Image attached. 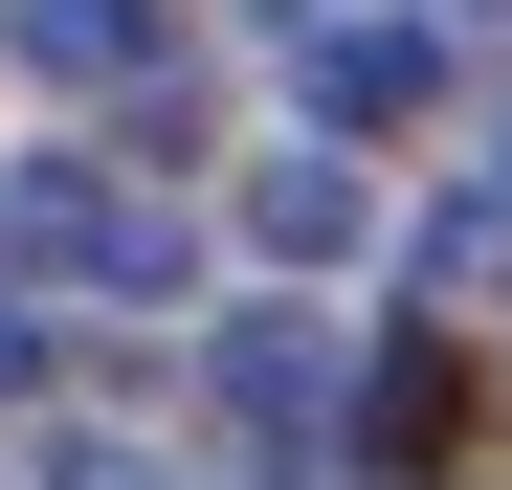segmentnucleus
I'll list each match as a JSON object with an SVG mask.
<instances>
[{
	"label": "nucleus",
	"instance_id": "obj_6",
	"mask_svg": "<svg viewBox=\"0 0 512 490\" xmlns=\"http://www.w3.org/2000/svg\"><path fill=\"white\" fill-rule=\"evenodd\" d=\"M23 379H45V312H23V290H0V401H23Z\"/></svg>",
	"mask_w": 512,
	"mask_h": 490
},
{
	"label": "nucleus",
	"instance_id": "obj_1",
	"mask_svg": "<svg viewBox=\"0 0 512 490\" xmlns=\"http://www.w3.org/2000/svg\"><path fill=\"white\" fill-rule=\"evenodd\" d=\"M0 245H23V268H67V290H112V312H156L201 268L179 223H156L134 179H90V156H23V179H0Z\"/></svg>",
	"mask_w": 512,
	"mask_h": 490
},
{
	"label": "nucleus",
	"instance_id": "obj_4",
	"mask_svg": "<svg viewBox=\"0 0 512 490\" xmlns=\"http://www.w3.org/2000/svg\"><path fill=\"white\" fill-rule=\"evenodd\" d=\"M223 401H245V424H312V401H334V335H312V312H223Z\"/></svg>",
	"mask_w": 512,
	"mask_h": 490
},
{
	"label": "nucleus",
	"instance_id": "obj_7",
	"mask_svg": "<svg viewBox=\"0 0 512 490\" xmlns=\"http://www.w3.org/2000/svg\"><path fill=\"white\" fill-rule=\"evenodd\" d=\"M490 179H512V112H490Z\"/></svg>",
	"mask_w": 512,
	"mask_h": 490
},
{
	"label": "nucleus",
	"instance_id": "obj_2",
	"mask_svg": "<svg viewBox=\"0 0 512 490\" xmlns=\"http://www.w3.org/2000/svg\"><path fill=\"white\" fill-rule=\"evenodd\" d=\"M423 90H446V23H401V0H379V23H312V112H357V134H401Z\"/></svg>",
	"mask_w": 512,
	"mask_h": 490
},
{
	"label": "nucleus",
	"instance_id": "obj_5",
	"mask_svg": "<svg viewBox=\"0 0 512 490\" xmlns=\"http://www.w3.org/2000/svg\"><path fill=\"white\" fill-rule=\"evenodd\" d=\"M23 45L90 67V90H156V67H179V45H156V0H23Z\"/></svg>",
	"mask_w": 512,
	"mask_h": 490
},
{
	"label": "nucleus",
	"instance_id": "obj_8",
	"mask_svg": "<svg viewBox=\"0 0 512 490\" xmlns=\"http://www.w3.org/2000/svg\"><path fill=\"white\" fill-rule=\"evenodd\" d=\"M0 23H23V0H0Z\"/></svg>",
	"mask_w": 512,
	"mask_h": 490
},
{
	"label": "nucleus",
	"instance_id": "obj_3",
	"mask_svg": "<svg viewBox=\"0 0 512 490\" xmlns=\"http://www.w3.org/2000/svg\"><path fill=\"white\" fill-rule=\"evenodd\" d=\"M357 156H268V179H245V245H268V268H357Z\"/></svg>",
	"mask_w": 512,
	"mask_h": 490
}]
</instances>
